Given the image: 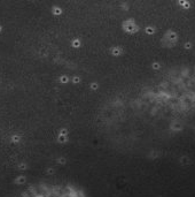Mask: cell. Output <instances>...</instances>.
I'll list each match as a JSON object with an SVG mask.
<instances>
[{
    "label": "cell",
    "mask_w": 195,
    "mask_h": 197,
    "mask_svg": "<svg viewBox=\"0 0 195 197\" xmlns=\"http://www.w3.org/2000/svg\"><path fill=\"white\" fill-rule=\"evenodd\" d=\"M0 31H1V27H0Z\"/></svg>",
    "instance_id": "6da1fadb"
}]
</instances>
